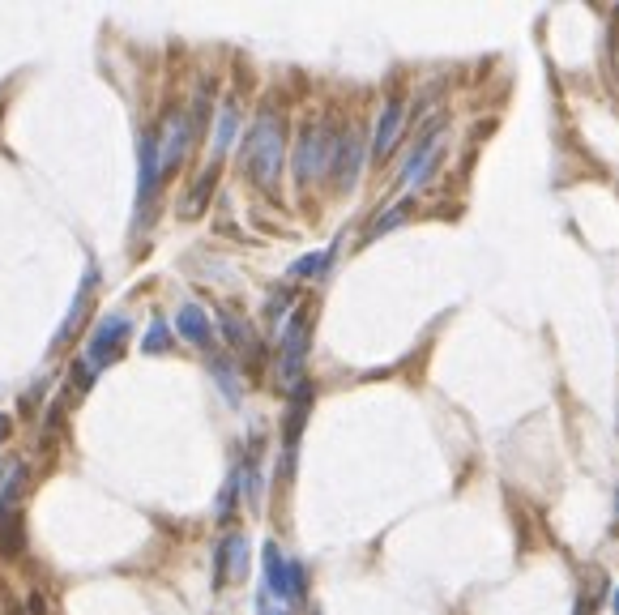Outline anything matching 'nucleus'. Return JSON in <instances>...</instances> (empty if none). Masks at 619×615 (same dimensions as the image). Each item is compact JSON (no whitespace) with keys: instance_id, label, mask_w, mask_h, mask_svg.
Instances as JSON below:
<instances>
[{"instance_id":"obj_18","label":"nucleus","mask_w":619,"mask_h":615,"mask_svg":"<svg viewBox=\"0 0 619 615\" xmlns=\"http://www.w3.org/2000/svg\"><path fill=\"white\" fill-rule=\"evenodd\" d=\"M167 342H171V329H167V321H163V317H154V321H150V329H146V338H141V351L158 355V351H167Z\"/></svg>"},{"instance_id":"obj_9","label":"nucleus","mask_w":619,"mask_h":615,"mask_svg":"<svg viewBox=\"0 0 619 615\" xmlns=\"http://www.w3.org/2000/svg\"><path fill=\"white\" fill-rule=\"evenodd\" d=\"M248 573V539L244 534H227L218 547V569H214V581L218 586H227V581H244Z\"/></svg>"},{"instance_id":"obj_10","label":"nucleus","mask_w":619,"mask_h":615,"mask_svg":"<svg viewBox=\"0 0 619 615\" xmlns=\"http://www.w3.org/2000/svg\"><path fill=\"white\" fill-rule=\"evenodd\" d=\"M176 329H180V338H184V342L205 346V351H210V346H214V325H210V312L197 308V304H184V308L176 312Z\"/></svg>"},{"instance_id":"obj_17","label":"nucleus","mask_w":619,"mask_h":615,"mask_svg":"<svg viewBox=\"0 0 619 615\" xmlns=\"http://www.w3.org/2000/svg\"><path fill=\"white\" fill-rule=\"evenodd\" d=\"M222 329H227V338H231V346L235 351H244V355H252V346H257V338H252V329L240 321V317H222Z\"/></svg>"},{"instance_id":"obj_20","label":"nucleus","mask_w":619,"mask_h":615,"mask_svg":"<svg viewBox=\"0 0 619 615\" xmlns=\"http://www.w3.org/2000/svg\"><path fill=\"white\" fill-rule=\"evenodd\" d=\"M406 210H410V201H402V205H393V214H385L380 223L372 227V235H380V231H389V227H398L402 218H406Z\"/></svg>"},{"instance_id":"obj_8","label":"nucleus","mask_w":619,"mask_h":615,"mask_svg":"<svg viewBox=\"0 0 619 615\" xmlns=\"http://www.w3.org/2000/svg\"><path fill=\"white\" fill-rule=\"evenodd\" d=\"M440 154H444V141H440V124H436V129L423 137V146L410 154V163H406V171H402V184H406V188H419L423 180H432Z\"/></svg>"},{"instance_id":"obj_14","label":"nucleus","mask_w":619,"mask_h":615,"mask_svg":"<svg viewBox=\"0 0 619 615\" xmlns=\"http://www.w3.org/2000/svg\"><path fill=\"white\" fill-rule=\"evenodd\" d=\"M265 594L278 598V603H291V590H287V560L274 543H265Z\"/></svg>"},{"instance_id":"obj_16","label":"nucleus","mask_w":619,"mask_h":615,"mask_svg":"<svg viewBox=\"0 0 619 615\" xmlns=\"http://www.w3.org/2000/svg\"><path fill=\"white\" fill-rule=\"evenodd\" d=\"M210 372H214V381L222 385V393H227V398L240 406V398H244V389H240V376H235V368L227 364V359H214L210 364Z\"/></svg>"},{"instance_id":"obj_5","label":"nucleus","mask_w":619,"mask_h":615,"mask_svg":"<svg viewBox=\"0 0 619 615\" xmlns=\"http://www.w3.org/2000/svg\"><path fill=\"white\" fill-rule=\"evenodd\" d=\"M193 137H197L193 116H188V112H171L167 116L163 137H158V171H163V176H171V171L184 163V154H188V146H193Z\"/></svg>"},{"instance_id":"obj_23","label":"nucleus","mask_w":619,"mask_h":615,"mask_svg":"<svg viewBox=\"0 0 619 615\" xmlns=\"http://www.w3.org/2000/svg\"><path fill=\"white\" fill-rule=\"evenodd\" d=\"M615 615H619V590H615Z\"/></svg>"},{"instance_id":"obj_12","label":"nucleus","mask_w":619,"mask_h":615,"mask_svg":"<svg viewBox=\"0 0 619 615\" xmlns=\"http://www.w3.org/2000/svg\"><path fill=\"white\" fill-rule=\"evenodd\" d=\"M99 287V265H90L86 270V278H82V291L73 295V308H69V317H65V325H60V334H56V346L60 342H69L73 334H77V325L86 321V304H90V291Z\"/></svg>"},{"instance_id":"obj_3","label":"nucleus","mask_w":619,"mask_h":615,"mask_svg":"<svg viewBox=\"0 0 619 615\" xmlns=\"http://www.w3.org/2000/svg\"><path fill=\"white\" fill-rule=\"evenodd\" d=\"M333 150H338V141L325 124H308L304 133H299V146H295V180L299 184H316L333 167Z\"/></svg>"},{"instance_id":"obj_15","label":"nucleus","mask_w":619,"mask_h":615,"mask_svg":"<svg viewBox=\"0 0 619 615\" xmlns=\"http://www.w3.org/2000/svg\"><path fill=\"white\" fill-rule=\"evenodd\" d=\"M329 261H333V248L308 252V257H299V261L291 265V278H321V274L329 270Z\"/></svg>"},{"instance_id":"obj_19","label":"nucleus","mask_w":619,"mask_h":615,"mask_svg":"<svg viewBox=\"0 0 619 615\" xmlns=\"http://www.w3.org/2000/svg\"><path fill=\"white\" fill-rule=\"evenodd\" d=\"M304 564H299V560H287V590H291V603H299V598H304Z\"/></svg>"},{"instance_id":"obj_21","label":"nucleus","mask_w":619,"mask_h":615,"mask_svg":"<svg viewBox=\"0 0 619 615\" xmlns=\"http://www.w3.org/2000/svg\"><path fill=\"white\" fill-rule=\"evenodd\" d=\"M257 611H261V615H287V611H278L274 603H269V594H265V590H261V598H257Z\"/></svg>"},{"instance_id":"obj_13","label":"nucleus","mask_w":619,"mask_h":615,"mask_svg":"<svg viewBox=\"0 0 619 615\" xmlns=\"http://www.w3.org/2000/svg\"><path fill=\"white\" fill-rule=\"evenodd\" d=\"M235 133H240V107H235V103H222V107H218V120H214V137H210V154H214V163L231 150Z\"/></svg>"},{"instance_id":"obj_6","label":"nucleus","mask_w":619,"mask_h":615,"mask_svg":"<svg viewBox=\"0 0 619 615\" xmlns=\"http://www.w3.org/2000/svg\"><path fill=\"white\" fill-rule=\"evenodd\" d=\"M363 154H368V141H363L359 129H346L338 137V150H333V184H338V193H351L359 171H363Z\"/></svg>"},{"instance_id":"obj_11","label":"nucleus","mask_w":619,"mask_h":615,"mask_svg":"<svg viewBox=\"0 0 619 615\" xmlns=\"http://www.w3.org/2000/svg\"><path fill=\"white\" fill-rule=\"evenodd\" d=\"M163 180V171H158V137H141V184H137V205H141V218H146V205L154 197V184Z\"/></svg>"},{"instance_id":"obj_1","label":"nucleus","mask_w":619,"mask_h":615,"mask_svg":"<svg viewBox=\"0 0 619 615\" xmlns=\"http://www.w3.org/2000/svg\"><path fill=\"white\" fill-rule=\"evenodd\" d=\"M282 159H287V129H282V116L278 112H261L257 124H252L248 141H244V163L252 171V180L274 193L278 176H282Z\"/></svg>"},{"instance_id":"obj_22","label":"nucleus","mask_w":619,"mask_h":615,"mask_svg":"<svg viewBox=\"0 0 619 615\" xmlns=\"http://www.w3.org/2000/svg\"><path fill=\"white\" fill-rule=\"evenodd\" d=\"M9 432V419H0V436H5Z\"/></svg>"},{"instance_id":"obj_4","label":"nucleus","mask_w":619,"mask_h":615,"mask_svg":"<svg viewBox=\"0 0 619 615\" xmlns=\"http://www.w3.org/2000/svg\"><path fill=\"white\" fill-rule=\"evenodd\" d=\"M308 312H295V317L287 321V329H282V355H278V376H282V389L295 393L299 385H304V359H308Z\"/></svg>"},{"instance_id":"obj_2","label":"nucleus","mask_w":619,"mask_h":615,"mask_svg":"<svg viewBox=\"0 0 619 615\" xmlns=\"http://www.w3.org/2000/svg\"><path fill=\"white\" fill-rule=\"evenodd\" d=\"M129 334H133V317H129V312H111V317H103L99 325H94V334L86 338L82 368L90 376H99L111 364V359H116L124 346H129Z\"/></svg>"},{"instance_id":"obj_7","label":"nucleus","mask_w":619,"mask_h":615,"mask_svg":"<svg viewBox=\"0 0 619 615\" xmlns=\"http://www.w3.org/2000/svg\"><path fill=\"white\" fill-rule=\"evenodd\" d=\"M402 129H406V103L389 99L385 112H380L376 137H372V159H389V154L398 150V141H402Z\"/></svg>"}]
</instances>
